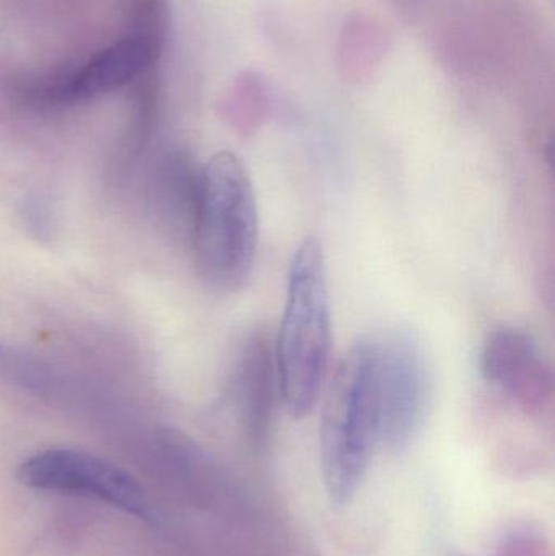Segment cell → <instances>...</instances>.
Here are the masks:
<instances>
[{
  "label": "cell",
  "mask_w": 555,
  "mask_h": 556,
  "mask_svg": "<svg viewBox=\"0 0 555 556\" xmlns=\"http://www.w3.org/2000/svg\"><path fill=\"white\" fill-rule=\"evenodd\" d=\"M332 320L328 267L318 238L300 243L290 263L276 346L277 384L293 418L318 404L328 375Z\"/></svg>",
  "instance_id": "1"
},
{
  "label": "cell",
  "mask_w": 555,
  "mask_h": 556,
  "mask_svg": "<svg viewBox=\"0 0 555 556\" xmlns=\"http://www.w3.org/2000/svg\"><path fill=\"white\" fill-rule=\"evenodd\" d=\"M256 195L234 153L222 152L202 166L201 191L191 244L201 276L222 291H237L256 256Z\"/></svg>",
  "instance_id": "2"
},
{
  "label": "cell",
  "mask_w": 555,
  "mask_h": 556,
  "mask_svg": "<svg viewBox=\"0 0 555 556\" xmlns=\"http://www.w3.org/2000/svg\"><path fill=\"white\" fill-rule=\"evenodd\" d=\"M319 441L328 495L336 505H348L378 443L371 340L355 343L336 368L323 405Z\"/></svg>",
  "instance_id": "3"
},
{
  "label": "cell",
  "mask_w": 555,
  "mask_h": 556,
  "mask_svg": "<svg viewBox=\"0 0 555 556\" xmlns=\"http://www.w3.org/2000/svg\"><path fill=\"white\" fill-rule=\"evenodd\" d=\"M371 345L378 443L403 453L426 420L432 389L429 363L416 333L403 327L381 333Z\"/></svg>",
  "instance_id": "4"
},
{
  "label": "cell",
  "mask_w": 555,
  "mask_h": 556,
  "mask_svg": "<svg viewBox=\"0 0 555 556\" xmlns=\"http://www.w3.org/2000/svg\"><path fill=\"white\" fill-rule=\"evenodd\" d=\"M16 476L26 489L97 500L142 521L152 519V506L139 480L97 454L49 447L26 457Z\"/></svg>",
  "instance_id": "5"
},
{
  "label": "cell",
  "mask_w": 555,
  "mask_h": 556,
  "mask_svg": "<svg viewBox=\"0 0 555 556\" xmlns=\"http://www.w3.org/2000/svg\"><path fill=\"white\" fill-rule=\"evenodd\" d=\"M481 372L528 414L543 412L553 399V369L533 337L518 327H501L488 337Z\"/></svg>",
  "instance_id": "6"
},
{
  "label": "cell",
  "mask_w": 555,
  "mask_h": 556,
  "mask_svg": "<svg viewBox=\"0 0 555 556\" xmlns=\"http://www.w3.org/2000/svg\"><path fill=\"white\" fill-rule=\"evenodd\" d=\"M149 38L134 36L114 42L90 59L74 74L46 88L42 100L48 104H77L101 97L129 84L153 59Z\"/></svg>",
  "instance_id": "7"
},
{
  "label": "cell",
  "mask_w": 555,
  "mask_h": 556,
  "mask_svg": "<svg viewBox=\"0 0 555 556\" xmlns=\"http://www.w3.org/2000/svg\"><path fill=\"white\" fill-rule=\"evenodd\" d=\"M276 384L270 339L264 330H254L238 350L230 384L235 407L253 444H263L269 433Z\"/></svg>",
  "instance_id": "8"
},
{
  "label": "cell",
  "mask_w": 555,
  "mask_h": 556,
  "mask_svg": "<svg viewBox=\"0 0 555 556\" xmlns=\"http://www.w3.org/2000/svg\"><path fill=\"white\" fill-rule=\"evenodd\" d=\"M0 381L35 394H48L54 389L51 368L22 346L0 342Z\"/></svg>",
  "instance_id": "9"
},
{
  "label": "cell",
  "mask_w": 555,
  "mask_h": 556,
  "mask_svg": "<svg viewBox=\"0 0 555 556\" xmlns=\"http://www.w3.org/2000/svg\"><path fill=\"white\" fill-rule=\"evenodd\" d=\"M23 217H25L26 225H29V228H33L39 237H46L48 231L52 230L51 207L39 195L26 199Z\"/></svg>",
  "instance_id": "10"
}]
</instances>
